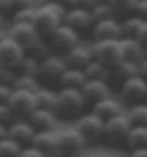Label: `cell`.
Masks as SVG:
<instances>
[{"label": "cell", "mask_w": 147, "mask_h": 157, "mask_svg": "<svg viewBox=\"0 0 147 157\" xmlns=\"http://www.w3.org/2000/svg\"><path fill=\"white\" fill-rule=\"evenodd\" d=\"M68 6L59 3H41L36 6L33 26L42 39H49L61 25L67 14Z\"/></svg>", "instance_id": "obj_1"}, {"label": "cell", "mask_w": 147, "mask_h": 157, "mask_svg": "<svg viewBox=\"0 0 147 157\" xmlns=\"http://www.w3.org/2000/svg\"><path fill=\"white\" fill-rule=\"evenodd\" d=\"M85 105L87 101L81 90L61 88L58 91V104L55 113H56L58 118L76 123L85 114Z\"/></svg>", "instance_id": "obj_2"}, {"label": "cell", "mask_w": 147, "mask_h": 157, "mask_svg": "<svg viewBox=\"0 0 147 157\" xmlns=\"http://www.w3.org/2000/svg\"><path fill=\"white\" fill-rule=\"evenodd\" d=\"M75 128L82 134L88 146H98L104 141L105 121L92 111L85 113L76 121Z\"/></svg>", "instance_id": "obj_3"}, {"label": "cell", "mask_w": 147, "mask_h": 157, "mask_svg": "<svg viewBox=\"0 0 147 157\" xmlns=\"http://www.w3.org/2000/svg\"><path fill=\"white\" fill-rule=\"evenodd\" d=\"M56 134L59 157H81L88 147L85 138L75 127L58 131Z\"/></svg>", "instance_id": "obj_4"}, {"label": "cell", "mask_w": 147, "mask_h": 157, "mask_svg": "<svg viewBox=\"0 0 147 157\" xmlns=\"http://www.w3.org/2000/svg\"><path fill=\"white\" fill-rule=\"evenodd\" d=\"M90 46L92 58L95 61L104 63L110 69H114L123 61L120 39L118 40H98V42H92Z\"/></svg>", "instance_id": "obj_5"}, {"label": "cell", "mask_w": 147, "mask_h": 157, "mask_svg": "<svg viewBox=\"0 0 147 157\" xmlns=\"http://www.w3.org/2000/svg\"><path fill=\"white\" fill-rule=\"evenodd\" d=\"M131 127H133V124L128 118L127 113H123V114L107 120L105 121L104 141H107L111 146H120V144L126 143Z\"/></svg>", "instance_id": "obj_6"}, {"label": "cell", "mask_w": 147, "mask_h": 157, "mask_svg": "<svg viewBox=\"0 0 147 157\" xmlns=\"http://www.w3.org/2000/svg\"><path fill=\"white\" fill-rule=\"evenodd\" d=\"M81 43L79 40V32H76L75 29L69 28L64 23L52 33V36L49 38V45L51 48L58 53V55H65L71 49L78 46Z\"/></svg>", "instance_id": "obj_7"}, {"label": "cell", "mask_w": 147, "mask_h": 157, "mask_svg": "<svg viewBox=\"0 0 147 157\" xmlns=\"http://www.w3.org/2000/svg\"><path fill=\"white\" fill-rule=\"evenodd\" d=\"M7 104L13 113V117H20V118H28L38 108L35 92H30V91L13 90V94Z\"/></svg>", "instance_id": "obj_8"}, {"label": "cell", "mask_w": 147, "mask_h": 157, "mask_svg": "<svg viewBox=\"0 0 147 157\" xmlns=\"http://www.w3.org/2000/svg\"><path fill=\"white\" fill-rule=\"evenodd\" d=\"M25 58V49L23 46L17 43L14 39H12L7 35V38H5L0 42V65L6 67L16 71L17 65L20 61Z\"/></svg>", "instance_id": "obj_9"}, {"label": "cell", "mask_w": 147, "mask_h": 157, "mask_svg": "<svg viewBox=\"0 0 147 157\" xmlns=\"http://www.w3.org/2000/svg\"><path fill=\"white\" fill-rule=\"evenodd\" d=\"M120 94L124 101L130 102L131 105L146 102L147 100V81L141 76H134L127 81L121 82Z\"/></svg>", "instance_id": "obj_10"}, {"label": "cell", "mask_w": 147, "mask_h": 157, "mask_svg": "<svg viewBox=\"0 0 147 157\" xmlns=\"http://www.w3.org/2000/svg\"><path fill=\"white\" fill-rule=\"evenodd\" d=\"M67 62L62 55L58 53H51L41 62V71H39V78L43 81H59L62 74L67 71Z\"/></svg>", "instance_id": "obj_11"}, {"label": "cell", "mask_w": 147, "mask_h": 157, "mask_svg": "<svg viewBox=\"0 0 147 157\" xmlns=\"http://www.w3.org/2000/svg\"><path fill=\"white\" fill-rule=\"evenodd\" d=\"M91 36H92V42H98V40H118V39L123 38L121 25L115 17L114 19L101 20V22H95L92 29H91Z\"/></svg>", "instance_id": "obj_12"}, {"label": "cell", "mask_w": 147, "mask_h": 157, "mask_svg": "<svg viewBox=\"0 0 147 157\" xmlns=\"http://www.w3.org/2000/svg\"><path fill=\"white\" fill-rule=\"evenodd\" d=\"M64 23L69 28L75 29L76 32H82V30H91L95 22L91 10L68 7L67 14L64 17Z\"/></svg>", "instance_id": "obj_13"}, {"label": "cell", "mask_w": 147, "mask_h": 157, "mask_svg": "<svg viewBox=\"0 0 147 157\" xmlns=\"http://www.w3.org/2000/svg\"><path fill=\"white\" fill-rule=\"evenodd\" d=\"M82 95L85 98L87 104L95 105L97 102L111 97V88H110L107 81H95V79H88L87 84L82 86Z\"/></svg>", "instance_id": "obj_14"}, {"label": "cell", "mask_w": 147, "mask_h": 157, "mask_svg": "<svg viewBox=\"0 0 147 157\" xmlns=\"http://www.w3.org/2000/svg\"><path fill=\"white\" fill-rule=\"evenodd\" d=\"M7 133H9V137L16 140L22 146H25V144L29 146V144H32V140H33L35 134H36V130H35L32 124L29 123V120L20 118L16 120V121H12L7 125Z\"/></svg>", "instance_id": "obj_15"}, {"label": "cell", "mask_w": 147, "mask_h": 157, "mask_svg": "<svg viewBox=\"0 0 147 157\" xmlns=\"http://www.w3.org/2000/svg\"><path fill=\"white\" fill-rule=\"evenodd\" d=\"M32 146L39 148L46 157H59L58 134L55 131H36Z\"/></svg>", "instance_id": "obj_16"}, {"label": "cell", "mask_w": 147, "mask_h": 157, "mask_svg": "<svg viewBox=\"0 0 147 157\" xmlns=\"http://www.w3.org/2000/svg\"><path fill=\"white\" fill-rule=\"evenodd\" d=\"M26 120H29V123L33 125L36 131H53L59 118L55 111L36 108Z\"/></svg>", "instance_id": "obj_17"}, {"label": "cell", "mask_w": 147, "mask_h": 157, "mask_svg": "<svg viewBox=\"0 0 147 157\" xmlns=\"http://www.w3.org/2000/svg\"><path fill=\"white\" fill-rule=\"evenodd\" d=\"M7 35L17 43H20L23 48H26L28 45L41 38L33 23H12Z\"/></svg>", "instance_id": "obj_18"}, {"label": "cell", "mask_w": 147, "mask_h": 157, "mask_svg": "<svg viewBox=\"0 0 147 157\" xmlns=\"http://www.w3.org/2000/svg\"><path fill=\"white\" fill-rule=\"evenodd\" d=\"M64 59L67 62L68 68H76V69H84V68L90 63L94 58H92V52H91V46L88 45H82L79 43L78 46L71 49L68 53L64 55Z\"/></svg>", "instance_id": "obj_19"}, {"label": "cell", "mask_w": 147, "mask_h": 157, "mask_svg": "<svg viewBox=\"0 0 147 157\" xmlns=\"http://www.w3.org/2000/svg\"><path fill=\"white\" fill-rule=\"evenodd\" d=\"M91 111L95 113L98 117H101L104 121L113 118L115 115H120V114H123V113H126L123 108V104L118 100H115L113 95L100 101V102H97L95 105H92Z\"/></svg>", "instance_id": "obj_20"}, {"label": "cell", "mask_w": 147, "mask_h": 157, "mask_svg": "<svg viewBox=\"0 0 147 157\" xmlns=\"http://www.w3.org/2000/svg\"><path fill=\"white\" fill-rule=\"evenodd\" d=\"M121 52H123V61H131L140 63L147 58V53L141 48V45L137 42L136 38H121Z\"/></svg>", "instance_id": "obj_21"}, {"label": "cell", "mask_w": 147, "mask_h": 157, "mask_svg": "<svg viewBox=\"0 0 147 157\" xmlns=\"http://www.w3.org/2000/svg\"><path fill=\"white\" fill-rule=\"evenodd\" d=\"M87 78L84 69L76 68H67V71L62 74V76L58 81L59 90L61 88H72V90H82V86L87 84Z\"/></svg>", "instance_id": "obj_22"}, {"label": "cell", "mask_w": 147, "mask_h": 157, "mask_svg": "<svg viewBox=\"0 0 147 157\" xmlns=\"http://www.w3.org/2000/svg\"><path fill=\"white\" fill-rule=\"evenodd\" d=\"M35 97H36V105H38V108L56 111L58 91H53L52 88H46V86H41L35 92Z\"/></svg>", "instance_id": "obj_23"}, {"label": "cell", "mask_w": 147, "mask_h": 157, "mask_svg": "<svg viewBox=\"0 0 147 157\" xmlns=\"http://www.w3.org/2000/svg\"><path fill=\"white\" fill-rule=\"evenodd\" d=\"M126 144L130 150L147 147V125H133L127 136Z\"/></svg>", "instance_id": "obj_24"}, {"label": "cell", "mask_w": 147, "mask_h": 157, "mask_svg": "<svg viewBox=\"0 0 147 157\" xmlns=\"http://www.w3.org/2000/svg\"><path fill=\"white\" fill-rule=\"evenodd\" d=\"M23 49H25V55L35 58L39 62H42L45 58L51 55V45L42 38L36 39L35 42H32Z\"/></svg>", "instance_id": "obj_25"}, {"label": "cell", "mask_w": 147, "mask_h": 157, "mask_svg": "<svg viewBox=\"0 0 147 157\" xmlns=\"http://www.w3.org/2000/svg\"><path fill=\"white\" fill-rule=\"evenodd\" d=\"M111 69L107 68L104 63H101V62L92 61L84 68V72H85V75L88 79H95V81H108L110 78V74H111Z\"/></svg>", "instance_id": "obj_26"}, {"label": "cell", "mask_w": 147, "mask_h": 157, "mask_svg": "<svg viewBox=\"0 0 147 157\" xmlns=\"http://www.w3.org/2000/svg\"><path fill=\"white\" fill-rule=\"evenodd\" d=\"M39 71H41V62L38 59H35L32 56L25 55V58L20 61V63L16 68V74L19 75H28V76H35L39 79Z\"/></svg>", "instance_id": "obj_27"}, {"label": "cell", "mask_w": 147, "mask_h": 157, "mask_svg": "<svg viewBox=\"0 0 147 157\" xmlns=\"http://www.w3.org/2000/svg\"><path fill=\"white\" fill-rule=\"evenodd\" d=\"M12 88L19 91H30V92H36L41 88L39 79L35 76H28V75H19L16 74L13 82H12Z\"/></svg>", "instance_id": "obj_28"}, {"label": "cell", "mask_w": 147, "mask_h": 157, "mask_svg": "<svg viewBox=\"0 0 147 157\" xmlns=\"http://www.w3.org/2000/svg\"><path fill=\"white\" fill-rule=\"evenodd\" d=\"M126 113L133 125H147V102L131 105Z\"/></svg>", "instance_id": "obj_29"}, {"label": "cell", "mask_w": 147, "mask_h": 157, "mask_svg": "<svg viewBox=\"0 0 147 157\" xmlns=\"http://www.w3.org/2000/svg\"><path fill=\"white\" fill-rule=\"evenodd\" d=\"M138 65L140 63H136V62L131 61H121L117 67L114 68V72L121 79V82H124L130 79V78L138 76Z\"/></svg>", "instance_id": "obj_30"}, {"label": "cell", "mask_w": 147, "mask_h": 157, "mask_svg": "<svg viewBox=\"0 0 147 157\" xmlns=\"http://www.w3.org/2000/svg\"><path fill=\"white\" fill-rule=\"evenodd\" d=\"M120 25H121L123 38H134L137 35V32L140 30V28H141L143 20L140 17H137L136 14H130L123 22H120Z\"/></svg>", "instance_id": "obj_31"}, {"label": "cell", "mask_w": 147, "mask_h": 157, "mask_svg": "<svg viewBox=\"0 0 147 157\" xmlns=\"http://www.w3.org/2000/svg\"><path fill=\"white\" fill-rule=\"evenodd\" d=\"M23 146L12 137H5L0 140V157H19Z\"/></svg>", "instance_id": "obj_32"}, {"label": "cell", "mask_w": 147, "mask_h": 157, "mask_svg": "<svg viewBox=\"0 0 147 157\" xmlns=\"http://www.w3.org/2000/svg\"><path fill=\"white\" fill-rule=\"evenodd\" d=\"M94 22H101V20H107V19H114V12L113 6L110 5L108 2H98L97 5L92 7L91 10Z\"/></svg>", "instance_id": "obj_33"}, {"label": "cell", "mask_w": 147, "mask_h": 157, "mask_svg": "<svg viewBox=\"0 0 147 157\" xmlns=\"http://www.w3.org/2000/svg\"><path fill=\"white\" fill-rule=\"evenodd\" d=\"M138 0H108V3L113 6L115 13H126L133 14L134 7L137 5Z\"/></svg>", "instance_id": "obj_34"}, {"label": "cell", "mask_w": 147, "mask_h": 157, "mask_svg": "<svg viewBox=\"0 0 147 157\" xmlns=\"http://www.w3.org/2000/svg\"><path fill=\"white\" fill-rule=\"evenodd\" d=\"M35 12H36V6L17 10V12L13 13V19L12 20H13V23H33Z\"/></svg>", "instance_id": "obj_35"}, {"label": "cell", "mask_w": 147, "mask_h": 157, "mask_svg": "<svg viewBox=\"0 0 147 157\" xmlns=\"http://www.w3.org/2000/svg\"><path fill=\"white\" fill-rule=\"evenodd\" d=\"M36 6V0H6L5 10L10 12H17V10L26 9V7H35Z\"/></svg>", "instance_id": "obj_36"}, {"label": "cell", "mask_w": 147, "mask_h": 157, "mask_svg": "<svg viewBox=\"0 0 147 157\" xmlns=\"http://www.w3.org/2000/svg\"><path fill=\"white\" fill-rule=\"evenodd\" d=\"M100 0H68V7H78V9L92 10Z\"/></svg>", "instance_id": "obj_37"}, {"label": "cell", "mask_w": 147, "mask_h": 157, "mask_svg": "<svg viewBox=\"0 0 147 157\" xmlns=\"http://www.w3.org/2000/svg\"><path fill=\"white\" fill-rule=\"evenodd\" d=\"M14 76H16V72L9 69L6 67H2L0 65V84H7V85H12Z\"/></svg>", "instance_id": "obj_38"}, {"label": "cell", "mask_w": 147, "mask_h": 157, "mask_svg": "<svg viewBox=\"0 0 147 157\" xmlns=\"http://www.w3.org/2000/svg\"><path fill=\"white\" fill-rule=\"evenodd\" d=\"M19 157H46V156L39 148H36L32 144H29V146H23Z\"/></svg>", "instance_id": "obj_39"}, {"label": "cell", "mask_w": 147, "mask_h": 157, "mask_svg": "<svg viewBox=\"0 0 147 157\" xmlns=\"http://www.w3.org/2000/svg\"><path fill=\"white\" fill-rule=\"evenodd\" d=\"M133 14L140 17L143 22H147V0H138L136 7H134Z\"/></svg>", "instance_id": "obj_40"}, {"label": "cell", "mask_w": 147, "mask_h": 157, "mask_svg": "<svg viewBox=\"0 0 147 157\" xmlns=\"http://www.w3.org/2000/svg\"><path fill=\"white\" fill-rule=\"evenodd\" d=\"M134 38L137 39V42L141 45V48L147 53V22H143L141 28H140V30L137 32V35Z\"/></svg>", "instance_id": "obj_41"}, {"label": "cell", "mask_w": 147, "mask_h": 157, "mask_svg": "<svg viewBox=\"0 0 147 157\" xmlns=\"http://www.w3.org/2000/svg\"><path fill=\"white\" fill-rule=\"evenodd\" d=\"M12 118H13V113L9 104H0V123L7 125V123L12 121Z\"/></svg>", "instance_id": "obj_42"}, {"label": "cell", "mask_w": 147, "mask_h": 157, "mask_svg": "<svg viewBox=\"0 0 147 157\" xmlns=\"http://www.w3.org/2000/svg\"><path fill=\"white\" fill-rule=\"evenodd\" d=\"M13 94V88L12 85L7 84H0V104H7L10 97Z\"/></svg>", "instance_id": "obj_43"}, {"label": "cell", "mask_w": 147, "mask_h": 157, "mask_svg": "<svg viewBox=\"0 0 147 157\" xmlns=\"http://www.w3.org/2000/svg\"><path fill=\"white\" fill-rule=\"evenodd\" d=\"M128 157H147V147H140V148L130 150V156Z\"/></svg>", "instance_id": "obj_44"}, {"label": "cell", "mask_w": 147, "mask_h": 157, "mask_svg": "<svg viewBox=\"0 0 147 157\" xmlns=\"http://www.w3.org/2000/svg\"><path fill=\"white\" fill-rule=\"evenodd\" d=\"M138 75L147 81V58L143 62H140V65H138Z\"/></svg>", "instance_id": "obj_45"}, {"label": "cell", "mask_w": 147, "mask_h": 157, "mask_svg": "<svg viewBox=\"0 0 147 157\" xmlns=\"http://www.w3.org/2000/svg\"><path fill=\"white\" fill-rule=\"evenodd\" d=\"M7 136H9V133H7V125L0 123V140H3V138L7 137Z\"/></svg>", "instance_id": "obj_46"}, {"label": "cell", "mask_w": 147, "mask_h": 157, "mask_svg": "<svg viewBox=\"0 0 147 157\" xmlns=\"http://www.w3.org/2000/svg\"><path fill=\"white\" fill-rule=\"evenodd\" d=\"M41 3H59V5L68 6V0H41Z\"/></svg>", "instance_id": "obj_47"}, {"label": "cell", "mask_w": 147, "mask_h": 157, "mask_svg": "<svg viewBox=\"0 0 147 157\" xmlns=\"http://www.w3.org/2000/svg\"><path fill=\"white\" fill-rule=\"evenodd\" d=\"M5 38H7V33L3 30V28H0V42H2Z\"/></svg>", "instance_id": "obj_48"}, {"label": "cell", "mask_w": 147, "mask_h": 157, "mask_svg": "<svg viewBox=\"0 0 147 157\" xmlns=\"http://www.w3.org/2000/svg\"><path fill=\"white\" fill-rule=\"evenodd\" d=\"M5 3L6 0H0V10H5Z\"/></svg>", "instance_id": "obj_49"}, {"label": "cell", "mask_w": 147, "mask_h": 157, "mask_svg": "<svg viewBox=\"0 0 147 157\" xmlns=\"http://www.w3.org/2000/svg\"><path fill=\"white\" fill-rule=\"evenodd\" d=\"M2 25H3V14H2V10H0V28H2Z\"/></svg>", "instance_id": "obj_50"}, {"label": "cell", "mask_w": 147, "mask_h": 157, "mask_svg": "<svg viewBox=\"0 0 147 157\" xmlns=\"http://www.w3.org/2000/svg\"><path fill=\"white\" fill-rule=\"evenodd\" d=\"M100 2H108V0H100Z\"/></svg>", "instance_id": "obj_51"}]
</instances>
